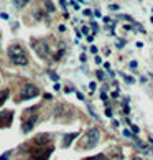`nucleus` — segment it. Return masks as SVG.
I'll list each match as a JSON object with an SVG mask.
<instances>
[{"label":"nucleus","instance_id":"f8f14e48","mask_svg":"<svg viewBox=\"0 0 153 160\" xmlns=\"http://www.w3.org/2000/svg\"><path fill=\"white\" fill-rule=\"evenodd\" d=\"M86 160H105V157L102 155V153H99V155H94V157H89V158H86Z\"/></svg>","mask_w":153,"mask_h":160},{"label":"nucleus","instance_id":"39448f33","mask_svg":"<svg viewBox=\"0 0 153 160\" xmlns=\"http://www.w3.org/2000/svg\"><path fill=\"white\" fill-rule=\"evenodd\" d=\"M33 48L38 53V56H41V58L50 56V48H48V45H46L45 40H33Z\"/></svg>","mask_w":153,"mask_h":160},{"label":"nucleus","instance_id":"9d476101","mask_svg":"<svg viewBox=\"0 0 153 160\" xmlns=\"http://www.w3.org/2000/svg\"><path fill=\"white\" fill-rule=\"evenodd\" d=\"M28 2H30V0H12V3H13L17 8H23V7H26Z\"/></svg>","mask_w":153,"mask_h":160},{"label":"nucleus","instance_id":"ddd939ff","mask_svg":"<svg viewBox=\"0 0 153 160\" xmlns=\"http://www.w3.org/2000/svg\"><path fill=\"white\" fill-rule=\"evenodd\" d=\"M8 155H10V152H7V153H3V155L0 157V160H7V158H8Z\"/></svg>","mask_w":153,"mask_h":160},{"label":"nucleus","instance_id":"f03ea898","mask_svg":"<svg viewBox=\"0 0 153 160\" xmlns=\"http://www.w3.org/2000/svg\"><path fill=\"white\" fill-rule=\"evenodd\" d=\"M99 139H101V130L99 129H89L87 132L81 137V149H94L99 144Z\"/></svg>","mask_w":153,"mask_h":160},{"label":"nucleus","instance_id":"20e7f679","mask_svg":"<svg viewBox=\"0 0 153 160\" xmlns=\"http://www.w3.org/2000/svg\"><path fill=\"white\" fill-rule=\"evenodd\" d=\"M51 153H53L51 145H48L46 149H45V145H41V147H35L33 150H30V158L31 160H48Z\"/></svg>","mask_w":153,"mask_h":160},{"label":"nucleus","instance_id":"f257e3e1","mask_svg":"<svg viewBox=\"0 0 153 160\" xmlns=\"http://www.w3.org/2000/svg\"><path fill=\"white\" fill-rule=\"evenodd\" d=\"M7 53H8L10 61L13 63V64H17V66H26V64H28L26 51L23 50L22 45H10Z\"/></svg>","mask_w":153,"mask_h":160},{"label":"nucleus","instance_id":"6ab92c4d","mask_svg":"<svg viewBox=\"0 0 153 160\" xmlns=\"http://www.w3.org/2000/svg\"><path fill=\"white\" fill-rule=\"evenodd\" d=\"M132 160H143V158H142V157H133Z\"/></svg>","mask_w":153,"mask_h":160},{"label":"nucleus","instance_id":"4468645a","mask_svg":"<svg viewBox=\"0 0 153 160\" xmlns=\"http://www.w3.org/2000/svg\"><path fill=\"white\" fill-rule=\"evenodd\" d=\"M97 78L99 79H104V73H102V71H99V73H97Z\"/></svg>","mask_w":153,"mask_h":160},{"label":"nucleus","instance_id":"1a4fd4ad","mask_svg":"<svg viewBox=\"0 0 153 160\" xmlns=\"http://www.w3.org/2000/svg\"><path fill=\"white\" fill-rule=\"evenodd\" d=\"M8 98H10V91L8 89H2V91H0V108L5 104V101H7Z\"/></svg>","mask_w":153,"mask_h":160},{"label":"nucleus","instance_id":"9b49d317","mask_svg":"<svg viewBox=\"0 0 153 160\" xmlns=\"http://www.w3.org/2000/svg\"><path fill=\"white\" fill-rule=\"evenodd\" d=\"M45 7L48 12H55V5H53L51 2H45Z\"/></svg>","mask_w":153,"mask_h":160},{"label":"nucleus","instance_id":"0eeeda50","mask_svg":"<svg viewBox=\"0 0 153 160\" xmlns=\"http://www.w3.org/2000/svg\"><path fill=\"white\" fill-rule=\"evenodd\" d=\"M38 121V116H31V119L23 121V132H30V130L35 127V124Z\"/></svg>","mask_w":153,"mask_h":160},{"label":"nucleus","instance_id":"f3484780","mask_svg":"<svg viewBox=\"0 0 153 160\" xmlns=\"http://www.w3.org/2000/svg\"><path fill=\"white\" fill-rule=\"evenodd\" d=\"M0 17H2L3 20H7V18H8V15H7V13H0Z\"/></svg>","mask_w":153,"mask_h":160},{"label":"nucleus","instance_id":"dca6fc26","mask_svg":"<svg viewBox=\"0 0 153 160\" xmlns=\"http://www.w3.org/2000/svg\"><path fill=\"white\" fill-rule=\"evenodd\" d=\"M94 15H96L97 18H99V17H102V15H101V12H99V10H96V12H94Z\"/></svg>","mask_w":153,"mask_h":160},{"label":"nucleus","instance_id":"a211bd4d","mask_svg":"<svg viewBox=\"0 0 153 160\" xmlns=\"http://www.w3.org/2000/svg\"><path fill=\"white\" fill-rule=\"evenodd\" d=\"M60 3L63 5V8H64V7H66V3H64V0H60Z\"/></svg>","mask_w":153,"mask_h":160},{"label":"nucleus","instance_id":"423d86ee","mask_svg":"<svg viewBox=\"0 0 153 160\" xmlns=\"http://www.w3.org/2000/svg\"><path fill=\"white\" fill-rule=\"evenodd\" d=\"M13 121V111H2L0 112V129L10 127Z\"/></svg>","mask_w":153,"mask_h":160},{"label":"nucleus","instance_id":"6e6552de","mask_svg":"<svg viewBox=\"0 0 153 160\" xmlns=\"http://www.w3.org/2000/svg\"><path fill=\"white\" fill-rule=\"evenodd\" d=\"M79 135V132H74V134H66L64 135V139H63V147H69L71 145V142L76 139Z\"/></svg>","mask_w":153,"mask_h":160},{"label":"nucleus","instance_id":"2eb2a0df","mask_svg":"<svg viewBox=\"0 0 153 160\" xmlns=\"http://www.w3.org/2000/svg\"><path fill=\"white\" fill-rule=\"evenodd\" d=\"M82 33H84V35H87V33H89V28H87V27H84V28H82Z\"/></svg>","mask_w":153,"mask_h":160},{"label":"nucleus","instance_id":"7ed1b4c3","mask_svg":"<svg viewBox=\"0 0 153 160\" xmlns=\"http://www.w3.org/2000/svg\"><path fill=\"white\" fill-rule=\"evenodd\" d=\"M36 96H40V89L35 84H31V82H28V84H25L22 88L20 96L17 98V101H28V99H33Z\"/></svg>","mask_w":153,"mask_h":160}]
</instances>
